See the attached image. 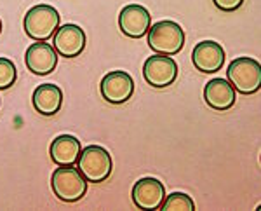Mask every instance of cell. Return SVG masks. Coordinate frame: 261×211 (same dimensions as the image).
Returning a JSON list of instances; mask_svg holds the SVG:
<instances>
[{
    "mask_svg": "<svg viewBox=\"0 0 261 211\" xmlns=\"http://www.w3.org/2000/svg\"><path fill=\"white\" fill-rule=\"evenodd\" d=\"M60 12L56 7L47 6V4H39L33 6L30 11L24 14L23 28L24 33L30 37L32 40L45 42L53 39V35L60 28Z\"/></svg>",
    "mask_w": 261,
    "mask_h": 211,
    "instance_id": "obj_1",
    "label": "cell"
},
{
    "mask_svg": "<svg viewBox=\"0 0 261 211\" xmlns=\"http://www.w3.org/2000/svg\"><path fill=\"white\" fill-rule=\"evenodd\" d=\"M148 45L155 54L174 56L185 48V32L176 21L164 19L150 27L148 30Z\"/></svg>",
    "mask_w": 261,
    "mask_h": 211,
    "instance_id": "obj_2",
    "label": "cell"
},
{
    "mask_svg": "<svg viewBox=\"0 0 261 211\" xmlns=\"http://www.w3.org/2000/svg\"><path fill=\"white\" fill-rule=\"evenodd\" d=\"M77 170L89 183H101L108 180L113 171L110 152L99 145L86 147L77 159Z\"/></svg>",
    "mask_w": 261,
    "mask_h": 211,
    "instance_id": "obj_3",
    "label": "cell"
},
{
    "mask_svg": "<svg viewBox=\"0 0 261 211\" xmlns=\"http://www.w3.org/2000/svg\"><path fill=\"white\" fill-rule=\"evenodd\" d=\"M226 81L241 95H254L261 87V65L252 58H237L226 68Z\"/></svg>",
    "mask_w": 261,
    "mask_h": 211,
    "instance_id": "obj_4",
    "label": "cell"
},
{
    "mask_svg": "<svg viewBox=\"0 0 261 211\" xmlns=\"http://www.w3.org/2000/svg\"><path fill=\"white\" fill-rule=\"evenodd\" d=\"M50 189L61 202H79L87 192V180L73 166H60L50 176Z\"/></svg>",
    "mask_w": 261,
    "mask_h": 211,
    "instance_id": "obj_5",
    "label": "cell"
},
{
    "mask_svg": "<svg viewBox=\"0 0 261 211\" xmlns=\"http://www.w3.org/2000/svg\"><path fill=\"white\" fill-rule=\"evenodd\" d=\"M143 77L155 89H166L178 79V63L171 56L153 54L143 65Z\"/></svg>",
    "mask_w": 261,
    "mask_h": 211,
    "instance_id": "obj_6",
    "label": "cell"
},
{
    "mask_svg": "<svg viewBox=\"0 0 261 211\" xmlns=\"http://www.w3.org/2000/svg\"><path fill=\"white\" fill-rule=\"evenodd\" d=\"M99 91L107 103L124 105L134 95V81L127 72L115 70L101 79Z\"/></svg>",
    "mask_w": 261,
    "mask_h": 211,
    "instance_id": "obj_7",
    "label": "cell"
},
{
    "mask_svg": "<svg viewBox=\"0 0 261 211\" xmlns=\"http://www.w3.org/2000/svg\"><path fill=\"white\" fill-rule=\"evenodd\" d=\"M130 197H133V202L138 209L157 211L161 209L162 202L166 199V187L161 180L146 176V178H141L134 183Z\"/></svg>",
    "mask_w": 261,
    "mask_h": 211,
    "instance_id": "obj_8",
    "label": "cell"
},
{
    "mask_svg": "<svg viewBox=\"0 0 261 211\" xmlns=\"http://www.w3.org/2000/svg\"><path fill=\"white\" fill-rule=\"evenodd\" d=\"M86 32L79 25H63L53 35V48L63 58H77L86 49Z\"/></svg>",
    "mask_w": 261,
    "mask_h": 211,
    "instance_id": "obj_9",
    "label": "cell"
},
{
    "mask_svg": "<svg viewBox=\"0 0 261 211\" xmlns=\"http://www.w3.org/2000/svg\"><path fill=\"white\" fill-rule=\"evenodd\" d=\"M151 27V16L146 7L140 4H129L119 14V28L129 39H141Z\"/></svg>",
    "mask_w": 261,
    "mask_h": 211,
    "instance_id": "obj_10",
    "label": "cell"
},
{
    "mask_svg": "<svg viewBox=\"0 0 261 211\" xmlns=\"http://www.w3.org/2000/svg\"><path fill=\"white\" fill-rule=\"evenodd\" d=\"M225 49L214 40H202L192 51L193 66L202 74H216L225 65Z\"/></svg>",
    "mask_w": 261,
    "mask_h": 211,
    "instance_id": "obj_11",
    "label": "cell"
},
{
    "mask_svg": "<svg viewBox=\"0 0 261 211\" xmlns=\"http://www.w3.org/2000/svg\"><path fill=\"white\" fill-rule=\"evenodd\" d=\"M24 65L33 75H49L58 66V53L47 42H35L24 53Z\"/></svg>",
    "mask_w": 261,
    "mask_h": 211,
    "instance_id": "obj_12",
    "label": "cell"
},
{
    "mask_svg": "<svg viewBox=\"0 0 261 211\" xmlns=\"http://www.w3.org/2000/svg\"><path fill=\"white\" fill-rule=\"evenodd\" d=\"M204 101L213 110H230L237 101V91L225 79H213L204 87Z\"/></svg>",
    "mask_w": 261,
    "mask_h": 211,
    "instance_id": "obj_13",
    "label": "cell"
},
{
    "mask_svg": "<svg viewBox=\"0 0 261 211\" xmlns=\"http://www.w3.org/2000/svg\"><path fill=\"white\" fill-rule=\"evenodd\" d=\"M82 152V145L79 138L71 134H60L53 140L49 147L50 161L56 166H73Z\"/></svg>",
    "mask_w": 261,
    "mask_h": 211,
    "instance_id": "obj_14",
    "label": "cell"
},
{
    "mask_svg": "<svg viewBox=\"0 0 261 211\" xmlns=\"http://www.w3.org/2000/svg\"><path fill=\"white\" fill-rule=\"evenodd\" d=\"M32 105L37 113L44 117H53L61 110L63 91L56 84H42L32 95Z\"/></svg>",
    "mask_w": 261,
    "mask_h": 211,
    "instance_id": "obj_15",
    "label": "cell"
},
{
    "mask_svg": "<svg viewBox=\"0 0 261 211\" xmlns=\"http://www.w3.org/2000/svg\"><path fill=\"white\" fill-rule=\"evenodd\" d=\"M162 211H195V202L188 194L183 192H172L171 196H167L164 199Z\"/></svg>",
    "mask_w": 261,
    "mask_h": 211,
    "instance_id": "obj_16",
    "label": "cell"
},
{
    "mask_svg": "<svg viewBox=\"0 0 261 211\" xmlns=\"http://www.w3.org/2000/svg\"><path fill=\"white\" fill-rule=\"evenodd\" d=\"M18 79L16 65L9 58H0V91L11 89Z\"/></svg>",
    "mask_w": 261,
    "mask_h": 211,
    "instance_id": "obj_17",
    "label": "cell"
},
{
    "mask_svg": "<svg viewBox=\"0 0 261 211\" xmlns=\"http://www.w3.org/2000/svg\"><path fill=\"white\" fill-rule=\"evenodd\" d=\"M213 4L223 12H233L241 9L244 0H213Z\"/></svg>",
    "mask_w": 261,
    "mask_h": 211,
    "instance_id": "obj_18",
    "label": "cell"
},
{
    "mask_svg": "<svg viewBox=\"0 0 261 211\" xmlns=\"http://www.w3.org/2000/svg\"><path fill=\"white\" fill-rule=\"evenodd\" d=\"M0 33H2V19H0Z\"/></svg>",
    "mask_w": 261,
    "mask_h": 211,
    "instance_id": "obj_19",
    "label": "cell"
}]
</instances>
